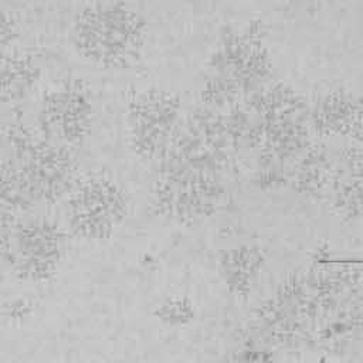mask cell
Here are the masks:
<instances>
[{
  "instance_id": "1",
  "label": "cell",
  "mask_w": 363,
  "mask_h": 363,
  "mask_svg": "<svg viewBox=\"0 0 363 363\" xmlns=\"http://www.w3.org/2000/svg\"><path fill=\"white\" fill-rule=\"evenodd\" d=\"M72 43L84 58L104 67L133 61L146 40L145 20L119 3H94L74 18Z\"/></svg>"
},
{
  "instance_id": "7",
  "label": "cell",
  "mask_w": 363,
  "mask_h": 363,
  "mask_svg": "<svg viewBox=\"0 0 363 363\" xmlns=\"http://www.w3.org/2000/svg\"><path fill=\"white\" fill-rule=\"evenodd\" d=\"M173 170L159 186L157 203L179 220L203 217L217 203V180L196 162Z\"/></svg>"
},
{
  "instance_id": "5",
  "label": "cell",
  "mask_w": 363,
  "mask_h": 363,
  "mask_svg": "<svg viewBox=\"0 0 363 363\" xmlns=\"http://www.w3.org/2000/svg\"><path fill=\"white\" fill-rule=\"evenodd\" d=\"M92 123V101L78 82H64L44 96L40 108L43 132L55 143L81 142Z\"/></svg>"
},
{
  "instance_id": "6",
  "label": "cell",
  "mask_w": 363,
  "mask_h": 363,
  "mask_svg": "<svg viewBox=\"0 0 363 363\" xmlns=\"http://www.w3.org/2000/svg\"><path fill=\"white\" fill-rule=\"evenodd\" d=\"M61 147L35 143L23 149L17 172L11 173L17 189L40 200L61 196L72 179L71 157Z\"/></svg>"
},
{
  "instance_id": "8",
  "label": "cell",
  "mask_w": 363,
  "mask_h": 363,
  "mask_svg": "<svg viewBox=\"0 0 363 363\" xmlns=\"http://www.w3.org/2000/svg\"><path fill=\"white\" fill-rule=\"evenodd\" d=\"M264 257L251 245L237 247L221 259V275L225 286L237 294H245L257 281L262 269Z\"/></svg>"
},
{
  "instance_id": "4",
  "label": "cell",
  "mask_w": 363,
  "mask_h": 363,
  "mask_svg": "<svg viewBox=\"0 0 363 363\" xmlns=\"http://www.w3.org/2000/svg\"><path fill=\"white\" fill-rule=\"evenodd\" d=\"M13 271L30 281L48 279L58 268L64 254L60 228L47 220H33L17 227L6 245Z\"/></svg>"
},
{
  "instance_id": "3",
  "label": "cell",
  "mask_w": 363,
  "mask_h": 363,
  "mask_svg": "<svg viewBox=\"0 0 363 363\" xmlns=\"http://www.w3.org/2000/svg\"><path fill=\"white\" fill-rule=\"evenodd\" d=\"M128 135L136 153L157 157L172 146L182 122V106L172 94L150 89L128 106Z\"/></svg>"
},
{
  "instance_id": "9",
  "label": "cell",
  "mask_w": 363,
  "mask_h": 363,
  "mask_svg": "<svg viewBox=\"0 0 363 363\" xmlns=\"http://www.w3.org/2000/svg\"><path fill=\"white\" fill-rule=\"evenodd\" d=\"M315 123L320 128L332 132H342L345 128L353 126L354 116H359L353 99L343 95H333L325 98V101L315 109Z\"/></svg>"
},
{
  "instance_id": "2",
  "label": "cell",
  "mask_w": 363,
  "mask_h": 363,
  "mask_svg": "<svg viewBox=\"0 0 363 363\" xmlns=\"http://www.w3.org/2000/svg\"><path fill=\"white\" fill-rule=\"evenodd\" d=\"M128 213V199L112 179L95 176L81 180L69 194L67 220L85 240H104L115 233Z\"/></svg>"
},
{
  "instance_id": "10",
  "label": "cell",
  "mask_w": 363,
  "mask_h": 363,
  "mask_svg": "<svg viewBox=\"0 0 363 363\" xmlns=\"http://www.w3.org/2000/svg\"><path fill=\"white\" fill-rule=\"evenodd\" d=\"M156 316L167 325H184L194 316L193 303L186 298H169L156 311Z\"/></svg>"
}]
</instances>
